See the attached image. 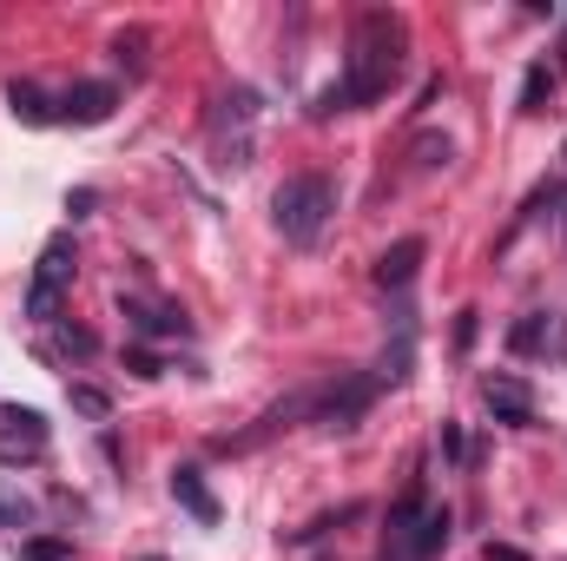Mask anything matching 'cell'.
Wrapping results in <instances>:
<instances>
[{
	"mask_svg": "<svg viewBox=\"0 0 567 561\" xmlns=\"http://www.w3.org/2000/svg\"><path fill=\"white\" fill-rule=\"evenodd\" d=\"M66 397H73V410H80V417H93V422H106V417H113V404H106V390H93V384H73Z\"/></svg>",
	"mask_w": 567,
	"mask_h": 561,
	"instance_id": "17",
	"label": "cell"
},
{
	"mask_svg": "<svg viewBox=\"0 0 567 561\" xmlns=\"http://www.w3.org/2000/svg\"><path fill=\"white\" fill-rule=\"evenodd\" d=\"M60 350H73V357H93L100 344H93V330H73V324H66V330H60Z\"/></svg>",
	"mask_w": 567,
	"mask_h": 561,
	"instance_id": "21",
	"label": "cell"
},
{
	"mask_svg": "<svg viewBox=\"0 0 567 561\" xmlns=\"http://www.w3.org/2000/svg\"><path fill=\"white\" fill-rule=\"evenodd\" d=\"M475 330H482V324H475V310H462V317H455V350H468V344H475Z\"/></svg>",
	"mask_w": 567,
	"mask_h": 561,
	"instance_id": "22",
	"label": "cell"
},
{
	"mask_svg": "<svg viewBox=\"0 0 567 561\" xmlns=\"http://www.w3.org/2000/svg\"><path fill=\"white\" fill-rule=\"evenodd\" d=\"M416 265H423V238H396V245L377 258V284H383V290H403V284L416 278Z\"/></svg>",
	"mask_w": 567,
	"mask_h": 561,
	"instance_id": "11",
	"label": "cell"
},
{
	"mask_svg": "<svg viewBox=\"0 0 567 561\" xmlns=\"http://www.w3.org/2000/svg\"><path fill=\"white\" fill-rule=\"evenodd\" d=\"M113 106H120V93H113L106 80H80V86L60 93V120H66V126H106Z\"/></svg>",
	"mask_w": 567,
	"mask_h": 561,
	"instance_id": "7",
	"label": "cell"
},
{
	"mask_svg": "<svg viewBox=\"0 0 567 561\" xmlns=\"http://www.w3.org/2000/svg\"><path fill=\"white\" fill-rule=\"evenodd\" d=\"M20 561H66V542H33Z\"/></svg>",
	"mask_w": 567,
	"mask_h": 561,
	"instance_id": "23",
	"label": "cell"
},
{
	"mask_svg": "<svg viewBox=\"0 0 567 561\" xmlns=\"http://www.w3.org/2000/svg\"><path fill=\"white\" fill-rule=\"evenodd\" d=\"M442 549H449V509H429L423 489H410V496L396 502V516H390V555L429 561V555H442Z\"/></svg>",
	"mask_w": 567,
	"mask_h": 561,
	"instance_id": "4",
	"label": "cell"
},
{
	"mask_svg": "<svg viewBox=\"0 0 567 561\" xmlns=\"http://www.w3.org/2000/svg\"><path fill=\"white\" fill-rule=\"evenodd\" d=\"M80 272V252H73V238L60 232V238H47L40 245V265H33V284H47V290H66Z\"/></svg>",
	"mask_w": 567,
	"mask_h": 561,
	"instance_id": "10",
	"label": "cell"
},
{
	"mask_svg": "<svg viewBox=\"0 0 567 561\" xmlns=\"http://www.w3.org/2000/svg\"><path fill=\"white\" fill-rule=\"evenodd\" d=\"M548 100H555V73H548V67H528V80H522V113H548Z\"/></svg>",
	"mask_w": 567,
	"mask_h": 561,
	"instance_id": "15",
	"label": "cell"
},
{
	"mask_svg": "<svg viewBox=\"0 0 567 561\" xmlns=\"http://www.w3.org/2000/svg\"><path fill=\"white\" fill-rule=\"evenodd\" d=\"M120 310H126V324H133L140 337H185V330H192V317H185L178 304H140V297H126Z\"/></svg>",
	"mask_w": 567,
	"mask_h": 561,
	"instance_id": "9",
	"label": "cell"
},
{
	"mask_svg": "<svg viewBox=\"0 0 567 561\" xmlns=\"http://www.w3.org/2000/svg\"><path fill=\"white\" fill-rule=\"evenodd\" d=\"M410 364H416V330H396V344L383 350V370H377V384H403V377H410Z\"/></svg>",
	"mask_w": 567,
	"mask_h": 561,
	"instance_id": "14",
	"label": "cell"
},
{
	"mask_svg": "<svg viewBox=\"0 0 567 561\" xmlns=\"http://www.w3.org/2000/svg\"><path fill=\"white\" fill-rule=\"evenodd\" d=\"M561 152H567V145H561Z\"/></svg>",
	"mask_w": 567,
	"mask_h": 561,
	"instance_id": "27",
	"label": "cell"
},
{
	"mask_svg": "<svg viewBox=\"0 0 567 561\" xmlns=\"http://www.w3.org/2000/svg\"><path fill=\"white\" fill-rule=\"evenodd\" d=\"M330 212H337V192H330L323 172H297L271 192V225L284 232V245H317Z\"/></svg>",
	"mask_w": 567,
	"mask_h": 561,
	"instance_id": "2",
	"label": "cell"
},
{
	"mask_svg": "<svg viewBox=\"0 0 567 561\" xmlns=\"http://www.w3.org/2000/svg\"><path fill=\"white\" fill-rule=\"evenodd\" d=\"M47 456V417L27 404L0 410V462H40Z\"/></svg>",
	"mask_w": 567,
	"mask_h": 561,
	"instance_id": "5",
	"label": "cell"
},
{
	"mask_svg": "<svg viewBox=\"0 0 567 561\" xmlns=\"http://www.w3.org/2000/svg\"><path fill=\"white\" fill-rule=\"evenodd\" d=\"M152 561H158V555H152Z\"/></svg>",
	"mask_w": 567,
	"mask_h": 561,
	"instance_id": "26",
	"label": "cell"
},
{
	"mask_svg": "<svg viewBox=\"0 0 567 561\" xmlns=\"http://www.w3.org/2000/svg\"><path fill=\"white\" fill-rule=\"evenodd\" d=\"M449 159H455L449 140H416V172H435V165H449Z\"/></svg>",
	"mask_w": 567,
	"mask_h": 561,
	"instance_id": "20",
	"label": "cell"
},
{
	"mask_svg": "<svg viewBox=\"0 0 567 561\" xmlns=\"http://www.w3.org/2000/svg\"><path fill=\"white\" fill-rule=\"evenodd\" d=\"M442 456L462 462V429H455V422H442Z\"/></svg>",
	"mask_w": 567,
	"mask_h": 561,
	"instance_id": "24",
	"label": "cell"
},
{
	"mask_svg": "<svg viewBox=\"0 0 567 561\" xmlns=\"http://www.w3.org/2000/svg\"><path fill=\"white\" fill-rule=\"evenodd\" d=\"M482 404L495 410V422H508V429H528L535 422V397H528L522 377H488L482 384Z\"/></svg>",
	"mask_w": 567,
	"mask_h": 561,
	"instance_id": "8",
	"label": "cell"
},
{
	"mask_svg": "<svg viewBox=\"0 0 567 561\" xmlns=\"http://www.w3.org/2000/svg\"><path fill=\"white\" fill-rule=\"evenodd\" d=\"M482 561H528V555H522V549H508V542H488V549H482Z\"/></svg>",
	"mask_w": 567,
	"mask_h": 561,
	"instance_id": "25",
	"label": "cell"
},
{
	"mask_svg": "<svg viewBox=\"0 0 567 561\" xmlns=\"http://www.w3.org/2000/svg\"><path fill=\"white\" fill-rule=\"evenodd\" d=\"M7 106H13V120H27V126H53V120H60V100H47L33 80H13V86H7Z\"/></svg>",
	"mask_w": 567,
	"mask_h": 561,
	"instance_id": "12",
	"label": "cell"
},
{
	"mask_svg": "<svg viewBox=\"0 0 567 561\" xmlns=\"http://www.w3.org/2000/svg\"><path fill=\"white\" fill-rule=\"evenodd\" d=\"M403 47H410V33H403L396 13H383V7L357 13V27H350V67H343V80H337L343 100H350V106L383 100V93L396 86V73H403Z\"/></svg>",
	"mask_w": 567,
	"mask_h": 561,
	"instance_id": "1",
	"label": "cell"
},
{
	"mask_svg": "<svg viewBox=\"0 0 567 561\" xmlns=\"http://www.w3.org/2000/svg\"><path fill=\"white\" fill-rule=\"evenodd\" d=\"M113 60H120V67H126V73H140V67H145V33H140V27H133V33H120V40H113Z\"/></svg>",
	"mask_w": 567,
	"mask_h": 561,
	"instance_id": "19",
	"label": "cell"
},
{
	"mask_svg": "<svg viewBox=\"0 0 567 561\" xmlns=\"http://www.w3.org/2000/svg\"><path fill=\"white\" fill-rule=\"evenodd\" d=\"M172 496H178V509H192L205 529L218 522V496L205 489V476H198V469H172Z\"/></svg>",
	"mask_w": 567,
	"mask_h": 561,
	"instance_id": "13",
	"label": "cell"
},
{
	"mask_svg": "<svg viewBox=\"0 0 567 561\" xmlns=\"http://www.w3.org/2000/svg\"><path fill=\"white\" fill-rule=\"evenodd\" d=\"M27 317H33V324H60V290L33 284V290H27Z\"/></svg>",
	"mask_w": 567,
	"mask_h": 561,
	"instance_id": "18",
	"label": "cell"
},
{
	"mask_svg": "<svg viewBox=\"0 0 567 561\" xmlns=\"http://www.w3.org/2000/svg\"><path fill=\"white\" fill-rule=\"evenodd\" d=\"M508 350H515V357H567V317H555V310L522 317V324L508 330Z\"/></svg>",
	"mask_w": 567,
	"mask_h": 561,
	"instance_id": "6",
	"label": "cell"
},
{
	"mask_svg": "<svg viewBox=\"0 0 567 561\" xmlns=\"http://www.w3.org/2000/svg\"><path fill=\"white\" fill-rule=\"evenodd\" d=\"M205 133H212V165H218V172H245L251 152H258V93H251V86L218 93Z\"/></svg>",
	"mask_w": 567,
	"mask_h": 561,
	"instance_id": "3",
	"label": "cell"
},
{
	"mask_svg": "<svg viewBox=\"0 0 567 561\" xmlns=\"http://www.w3.org/2000/svg\"><path fill=\"white\" fill-rule=\"evenodd\" d=\"M33 522V502L20 496V482H0V529H27Z\"/></svg>",
	"mask_w": 567,
	"mask_h": 561,
	"instance_id": "16",
	"label": "cell"
}]
</instances>
